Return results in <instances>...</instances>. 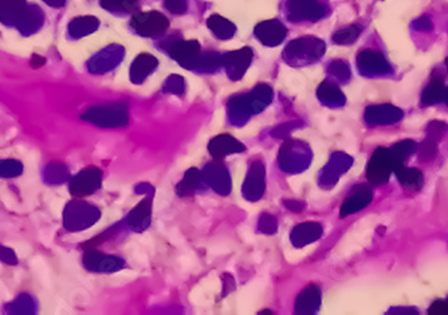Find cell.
<instances>
[{
    "mask_svg": "<svg viewBox=\"0 0 448 315\" xmlns=\"http://www.w3.org/2000/svg\"><path fill=\"white\" fill-rule=\"evenodd\" d=\"M325 53V43L314 37H302L287 44L283 51L286 62L293 66H303L317 62Z\"/></svg>",
    "mask_w": 448,
    "mask_h": 315,
    "instance_id": "cell-1",
    "label": "cell"
},
{
    "mask_svg": "<svg viewBox=\"0 0 448 315\" xmlns=\"http://www.w3.org/2000/svg\"><path fill=\"white\" fill-rule=\"evenodd\" d=\"M82 120L102 127H117L129 123L128 106L125 104H111L89 109L82 114Z\"/></svg>",
    "mask_w": 448,
    "mask_h": 315,
    "instance_id": "cell-2",
    "label": "cell"
},
{
    "mask_svg": "<svg viewBox=\"0 0 448 315\" xmlns=\"http://www.w3.org/2000/svg\"><path fill=\"white\" fill-rule=\"evenodd\" d=\"M396 161L391 153V149L379 147L375 150L372 159L369 160L366 176L370 184L382 186L386 183L392 173H395Z\"/></svg>",
    "mask_w": 448,
    "mask_h": 315,
    "instance_id": "cell-3",
    "label": "cell"
},
{
    "mask_svg": "<svg viewBox=\"0 0 448 315\" xmlns=\"http://www.w3.org/2000/svg\"><path fill=\"white\" fill-rule=\"evenodd\" d=\"M130 26L141 37H150L156 38L163 35L168 27L170 21L167 17L157 11H150V12H134Z\"/></svg>",
    "mask_w": 448,
    "mask_h": 315,
    "instance_id": "cell-4",
    "label": "cell"
},
{
    "mask_svg": "<svg viewBox=\"0 0 448 315\" xmlns=\"http://www.w3.org/2000/svg\"><path fill=\"white\" fill-rule=\"evenodd\" d=\"M326 14V7L319 0H287L286 17L290 21H314Z\"/></svg>",
    "mask_w": 448,
    "mask_h": 315,
    "instance_id": "cell-5",
    "label": "cell"
},
{
    "mask_svg": "<svg viewBox=\"0 0 448 315\" xmlns=\"http://www.w3.org/2000/svg\"><path fill=\"white\" fill-rule=\"evenodd\" d=\"M98 210L86 203H71L64 210V226L71 231L85 230L97 222Z\"/></svg>",
    "mask_w": 448,
    "mask_h": 315,
    "instance_id": "cell-6",
    "label": "cell"
},
{
    "mask_svg": "<svg viewBox=\"0 0 448 315\" xmlns=\"http://www.w3.org/2000/svg\"><path fill=\"white\" fill-rule=\"evenodd\" d=\"M168 53L184 69H197L201 58V47L197 41H177L170 44Z\"/></svg>",
    "mask_w": 448,
    "mask_h": 315,
    "instance_id": "cell-7",
    "label": "cell"
},
{
    "mask_svg": "<svg viewBox=\"0 0 448 315\" xmlns=\"http://www.w3.org/2000/svg\"><path fill=\"white\" fill-rule=\"evenodd\" d=\"M303 147L305 145L298 141H286L283 144L279 154V164L282 169L286 172H296L306 168L310 150H302Z\"/></svg>",
    "mask_w": 448,
    "mask_h": 315,
    "instance_id": "cell-8",
    "label": "cell"
},
{
    "mask_svg": "<svg viewBox=\"0 0 448 315\" xmlns=\"http://www.w3.org/2000/svg\"><path fill=\"white\" fill-rule=\"evenodd\" d=\"M253 57V50L250 47H243L222 55V66L233 81H239L251 64Z\"/></svg>",
    "mask_w": 448,
    "mask_h": 315,
    "instance_id": "cell-9",
    "label": "cell"
},
{
    "mask_svg": "<svg viewBox=\"0 0 448 315\" xmlns=\"http://www.w3.org/2000/svg\"><path fill=\"white\" fill-rule=\"evenodd\" d=\"M102 181V173L98 168L84 169L80 172L70 183V192L77 196L82 197L94 193L97 189L101 187Z\"/></svg>",
    "mask_w": 448,
    "mask_h": 315,
    "instance_id": "cell-10",
    "label": "cell"
},
{
    "mask_svg": "<svg viewBox=\"0 0 448 315\" xmlns=\"http://www.w3.org/2000/svg\"><path fill=\"white\" fill-rule=\"evenodd\" d=\"M357 67L360 73L366 77L383 75L391 73V66L386 62L384 55L373 51V50H364L357 57Z\"/></svg>",
    "mask_w": 448,
    "mask_h": 315,
    "instance_id": "cell-11",
    "label": "cell"
},
{
    "mask_svg": "<svg viewBox=\"0 0 448 315\" xmlns=\"http://www.w3.org/2000/svg\"><path fill=\"white\" fill-rule=\"evenodd\" d=\"M287 35L286 27L276 19L262 21L256 27V37L267 47H274L285 41Z\"/></svg>",
    "mask_w": 448,
    "mask_h": 315,
    "instance_id": "cell-12",
    "label": "cell"
},
{
    "mask_svg": "<svg viewBox=\"0 0 448 315\" xmlns=\"http://www.w3.org/2000/svg\"><path fill=\"white\" fill-rule=\"evenodd\" d=\"M403 111L392 105L369 106L365 111V121L369 125H389L399 123Z\"/></svg>",
    "mask_w": 448,
    "mask_h": 315,
    "instance_id": "cell-13",
    "label": "cell"
},
{
    "mask_svg": "<svg viewBox=\"0 0 448 315\" xmlns=\"http://www.w3.org/2000/svg\"><path fill=\"white\" fill-rule=\"evenodd\" d=\"M204 181L220 195H229L231 190V179L226 167L222 163H211L204 172Z\"/></svg>",
    "mask_w": 448,
    "mask_h": 315,
    "instance_id": "cell-14",
    "label": "cell"
},
{
    "mask_svg": "<svg viewBox=\"0 0 448 315\" xmlns=\"http://www.w3.org/2000/svg\"><path fill=\"white\" fill-rule=\"evenodd\" d=\"M85 266L97 273H113L124 267V262L116 256H109V255H102L96 249H90L85 256Z\"/></svg>",
    "mask_w": 448,
    "mask_h": 315,
    "instance_id": "cell-15",
    "label": "cell"
},
{
    "mask_svg": "<svg viewBox=\"0 0 448 315\" xmlns=\"http://www.w3.org/2000/svg\"><path fill=\"white\" fill-rule=\"evenodd\" d=\"M265 192V167L262 163H254L244 180L243 195L246 199L256 201Z\"/></svg>",
    "mask_w": 448,
    "mask_h": 315,
    "instance_id": "cell-16",
    "label": "cell"
},
{
    "mask_svg": "<svg viewBox=\"0 0 448 315\" xmlns=\"http://www.w3.org/2000/svg\"><path fill=\"white\" fill-rule=\"evenodd\" d=\"M370 201H372V190L369 187L360 184L353 189V192L348 196V199L342 204L340 215L341 217H345L350 213H356L365 208L366 206H369Z\"/></svg>",
    "mask_w": 448,
    "mask_h": 315,
    "instance_id": "cell-17",
    "label": "cell"
},
{
    "mask_svg": "<svg viewBox=\"0 0 448 315\" xmlns=\"http://www.w3.org/2000/svg\"><path fill=\"white\" fill-rule=\"evenodd\" d=\"M246 149L243 144H240L234 137L229 134H220L215 137L214 140L210 143L208 150L211 152L213 157L216 160H222L223 157L234 153H240Z\"/></svg>",
    "mask_w": 448,
    "mask_h": 315,
    "instance_id": "cell-18",
    "label": "cell"
},
{
    "mask_svg": "<svg viewBox=\"0 0 448 315\" xmlns=\"http://www.w3.org/2000/svg\"><path fill=\"white\" fill-rule=\"evenodd\" d=\"M159 64L152 54H140L130 67V80L133 84H143Z\"/></svg>",
    "mask_w": 448,
    "mask_h": 315,
    "instance_id": "cell-19",
    "label": "cell"
},
{
    "mask_svg": "<svg viewBox=\"0 0 448 315\" xmlns=\"http://www.w3.org/2000/svg\"><path fill=\"white\" fill-rule=\"evenodd\" d=\"M322 235V226L319 223H302L292 232V243L296 247H303L320 239Z\"/></svg>",
    "mask_w": 448,
    "mask_h": 315,
    "instance_id": "cell-20",
    "label": "cell"
},
{
    "mask_svg": "<svg viewBox=\"0 0 448 315\" xmlns=\"http://www.w3.org/2000/svg\"><path fill=\"white\" fill-rule=\"evenodd\" d=\"M321 291L314 285L305 289L297 299L296 312L299 314H313L320 309Z\"/></svg>",
    "mask_w": 448,
    "mask_h": 315,
    "instance_id": "cell-21",
    "label": "cell"
},
{
    "mask_svg": "<svg viewBox=\"0 0 448 315\" xmlns=\"http://www.w3.org/2000/svg\"><path fill=\"white\" fill-rule=\"evenodd\" d=\"M152 201L150 199L143 200L134 210L130 212L128 222L129 226L136 231L145 230L150 223V212H152Z\"/></svg>",
    "mask_w": 448,
    "mask_h": 315,
    "instance_id": "cell-22",
    "label": "cell"
},
{
    "mask_svg": "<svg viewBox=\"0 0 448 315\" xmlns=\"http://www.w3.org/2000/svg\"><path fill=\"white\" fill-rule=\"evenodd\" d=\"M247 98L253 113H259L273 101V90L267 84H259L250 94H247Z\"/></svg>",
    "mask_w": 448,
    "mask_h": 315,
    "instance_id": "cell-23",
    "label": "cell"
},
{
    "mask_svg": "<svg viewBox=\"0 0 448 315\" xmlns=\"http://www.w3.org/2000/svg\"><path fill=\"white\" fill-rule=\"evenodd\" d=\"M395 173L404 188L409 190H419L423 187V183H424L423 174L416 168H406L404 165H402L395 170Z\"/></svg>",
    "mask_w": 448,
    "mask_h": 315,
    "instance_id": "cell-24",
    "label": "cell"
},
{
    "mask_svg": "<svg viewBox=\"0 0 448 315\" xmlns=\"http://www.w3.org/2000/svg\"><path fill=\"white\" fill-rule=\"evenodd\" d=\"M207 26L219 39H230L234 37L235 31H236V27L233 21H230L217 14H214L208 18Z\"/></svg>",
    "mask_w": 448,
    "mask_h": 315,
    "instance_id": "cell-25",
    "label": "cell"
},
{
    "mask_svg": "<svg viewBox=\"0 0 448 315\" xmlns=\"http://www.w3.org/2000/svg\"><path fill=\"white\" fill-rule=\"evenodd\" d=\"M317 96L321 102L325 105L341 106L345 104V96L342 94L341 90L336 84H330L328 81L320 84Z\"/></svg>",
    "mask_w": 448,
    "mask_h": 315,
    "instance_id": "cell-26",
    "label": "cell"
},
{
    "mask_svg": "<svg viewBox=\"0 0 448 315\" xmlns=\"http://www.w3.org/2000/svg\"><path fill=\"white\" fill-rule=\"evenodd\" d=\"M253 114V109L249 102L247 96H238L229 102V116L236 124L238 121L247 120Z\"/></svg>",
    "mask_w": 448,
    "mask_h": 315,
    "instance_id": "cell-27",
    "label": "cell"
},
{
    "mask_svg": "<svg viewBox=\"0 0 448 315\" xmlns=\"http://www.w3.org/2000/svg\"><path fill=\"white\" fill-rule=\"evenodd\" d=\"M204 183V176H203V172L197 170L196 168L190 169L184 179L180 181L179 187H177V192L179 195H183V196H188L193 193L195 190H197L199 188H201Z\"/></svg>",
    "mask_w": 448,
    "mask_h": 315,
    "instance_id": "cell-28",
    "label": "cell"
},
{
    "mask_svg": "<svg viewBox=\"0 0 448 315\" xmlns=\"http://www.w3.org/2000/svg\"><path fill=\"white\" fill-rule=\"evenodd\" d=\"M445 84L440 78H433L422 94V101L424 105H435L442 102L445 98Z\"/></svg>",
    "mask_w": 448,
    "mask_h": 315,
    "instance_id": "cell-29",
    "label": "cell"
},
{
    "mask_svg": "<svg viewBox=\"0 0 448 315\" xmlns=\"http://www.w3.org/2000/svg\"><path fill=\"white\" fill-rule=\"evenodd\" d=\"M415 149H416V144L411 140L400 141L395 147H391V153L396 161V169L404 165V161L415 152Z\"/></svg>",
    "mask_w": 448,
    "mask_h": 315,
    "instance_id": "cell-30",
    "label": "cell"
},
{
    "mask_svg": "<svg viewBox=\"0 0 448 315\" xmlns=\"http://www.w3.org/2000/svg\"><path fill=\"white\" fill-rule=\"evenodd\" d=\"M102 7L113 12H137L140 0H101Z\"/></svg>",
    "mask_w": 448,
    "mask_h": 315,
    "instance_id": "cell-31",
    "label": "cell"
},
{
    "mask_svg": "<svg viewBox=\"0 0 448 315\" xmlns=\"http://www.w3.org/2000/svg\"><path fill=\"white\" fill-rule=\"evenodd\" d=\"M360 34H361V27L349 26V27H345L340 31H337L333 35V42L337 43V44H350V43L357 41Z\"/></svg>",
    "mask_w": 448,
    "mask_h": 315,
    "instance_id": "cell-32",
    "label": "cell"
},
{
    "mask_svg": "<svg viewBox=\"0 0 448 315\" xmlns=\"http://www.w3.org/2000/svg\"><path fill=\"white\" fill-rule=\"evenodd\" d=\"M97 27H98V21L97 19H94V18H82V19L73 21L71 33L78 35V37H82V35L93 33Z\"/></svg>",
    "mask_w": 448,
    "mask_h": 315,
    "instance_id": "cell-33",
    "label": "cell"
},
{
    "mask_svg": "<svg viewBox=\"0 0 448 315\" xmlns=\"http://www.w3.org/2000/svg\"><path fill=\"white\" fill-rule=\"evenodd\" d=\"M219 67H222V55H219L217 53H201V58H200V63L199 67L203 71H215Z\"/></svg>",
    "mask_w": 448,
    "mask_h": 315,
    "instance_id": "cell-34",
    "label": "cell"
},
{
    "mask_svg": "<svg viewBox=\"0 0 448 315\" xmlns=\"http://www.w3.org/2000/svg\"><path fill=\"white\" fill-rule=\"evenodd\" d=\"M21 163L15 160H0V177H15L21 174Z\"/></svg>",
    "mask_w": 448,
    "mask_h": 315,
    "instance_id": "cell-35",
    "label": "cell"
},
{
    "mask_svg": "<svg viewBox=\"0 0 448 315\" xmlns=\"http://www.w3.org/2000/svg\"><path fill=\"white\" fill-rule=\"evenodd\" d=\"M436 150H438V141H435V140H432L429 137H427L418 147L419 157L423 161L432 160L436 156Z\"/></svg>",
    "mask_w": 448,
    "mask_h": 315,
    "instance_id": "cell-36",
    "label": "cell"
},
{
    "mask_svg": "<svg viewBox=\"0 0 448 315\" xmlns=\"http://www.w3.org/2000/svg\"><path fill=\"white\" fill-rule=\"evenodd\" d=\"M329 73L336 77L339 81L346 82L350 78L349 66L342 61H334L329 64Z\"/></svg>",
    "mask_w": 448,
    "mask_h": 315,
    "instance_id": "cell-37",
    "label": "cell"
},
{
    "mask_svg": "<svg viewBox=\"0 0 448 315\" xmlns=\"http://www.w3.org/2000/svg\"><path fill=\"white\" fill-rule=\"evenodd\" d=\"M184 80L180 77V75H171L168 77V80L165 81L164 84V91L165 93H172V94H177V96H181L183 91H184Z\"/></svg>",
    "mask_w": 448,
    "mask_h": 315,
    "instance_id": "cell-38",
    "label": "cell"
},
{
    "mask_svg": "<svg viewBox=\"0 0 448 315\" xmlns=\"http://www.w3.org/2000/svg\"><path fill=\"white\" fill-rule=\"evenodd\" d=\"M448 126L445 123H442V121H432L427 126L428 137L432 138V140H435V141H438V140H440L446 134Z\"/></svg>",
    "mask_w": 448,
    "mask_h": 315,
    "instance_id": "cell-39",
    "label": "cell"
},
{
    "mask_svg": "<svg viewBox=\"0 0 448 315\" xmlns=\"http://www.w3.org/2000/svg\"><path fill=\"white\" fill-rule=\"evenodd\" d=\"M164 6L174 15H183L188 8L187 0H164Z\"/></svg>",
    "mask_w": 448,
    "mask_h": 315,
    "instance_id": "cell-40",
    "label": "cell"
},
{
    "mask_svg": "<svg viewBox=\"0 0 448 315\" xmlns=\"http://www.w3.org/2000/svg\"><path fill=\"white\" fill-rule=\"evenodd\" d=\"M278 223L274 216L271 215H262L259 220V230L265 233H274L277 231Z\"/></svg>",
    "mask_w": 448,
    "mask_h": 315,
    "instance_id": "cell-41",
    "label": "cell"
},
{
    "mask_svg": "<svg viewBox=\"0 0 448 315\" xmlns=\"http://www.w3.org/2000/svg\"><path fill=\"white\" fill-rule=\"evenodd\" d=\"M429 314H448V300H436L428 310Z\"/></svg>",
    "mask_w": 448,
    "mask_h": 315,
    "instance_id": "cell-42",
    "label": "cell"
},
{
    "mask_svg": "<svg viewBox=\"0 0 448 315\" xmlns=\"http://www.w3.org/2000/svg\"><path fill=\"white\" fill-rule=\"evenodd\" d=\"M416 28L428 30V28H431V21L426 17H423V18H420L419 21H416Z\"/></svg>",
    "mask_w": 448,
    "mask_h": 315,
    "instance_id": "cell-43",
    "label": "cell"
},
{
    "mask_svg": "<svg viewBox=\"0 0 448 315\" xmlns=\"http://www.w3.org/2000/svg\"><path fill=\"white\" fill-rule=\"evenodd\" d=\"M443 101H446V104L448 105V87L445 90V98H443Z\"/></svg>",
    "mask_w": 448,
    "mask_h": 315,
    "instance_id": "cell-44",
    "label": "cell"
},
{
    "mask_svg": "<svg viewBox=\"0 0 448 315\" xmlns=\"http://www.w3.org/2000/svg\"><path fill=\"white\" fill-rule=\"evenodd\" d=\"M446 64H447V69H448V58H447V61H446Z\"/></svg>",
    "mask_w": 448,
    "mask_h": 315,
    "instance_id": "cell-45",
    "label": "cell"
}]
</instances>
